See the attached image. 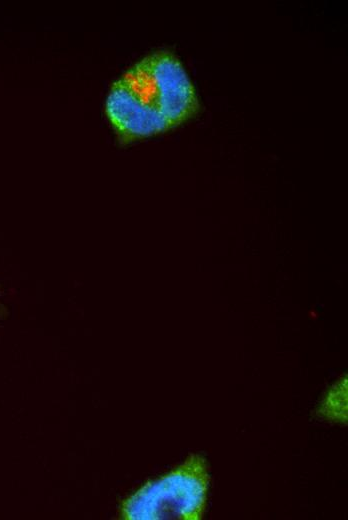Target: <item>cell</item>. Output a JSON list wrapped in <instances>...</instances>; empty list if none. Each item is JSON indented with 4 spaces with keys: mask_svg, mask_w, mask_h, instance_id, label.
<instances>
[{
    "mask_svg": "<svg viewBox=\"0 0 348 520\" xmlns=\"http://www.w3.org/2000/svg\"><path fill=\"white\" fill-rule=\"evenodd\" d=\"M208 485L205 459L192 455L128 497L121 505V516L130 520H199L206 507Z\"/></svg>",
    "mask_w": 348,
    "mask_h": 520,
    "instance_id": "cell-2",
    "label": "cell"
},
{
    "mask_svg": "<svg viewBox=\"0 0 348 520\" xmlns=\"http://www.w3.org/2000/svg\"><path fill=\"white\" fill-rule=\"evenodd\" d=\"M200 103L180 58L152 51L128 66L106 93L105 118L121 144L168 132L192 119Z\"/></svg>",
    "mask_w": 348,
    "mask_h": 520,
    "instance_id": "cell-1",
    "label": "cell"
},
{
    "mask_svg": "<svg viewBox=\"0 0 348 520\" xmlns=\"http://www.w3.org/2000/svg\"><path fill=\"white\" fill-rule=\"evenodd\" d=\"M317 415L330 421L347 422V377L335 383L322 400Z\"/></svg>",
    "mask_w": 348,
    "mask_h": 520,
    "instance_id": "cell-3",
    "label": "cell"
}]
</instances>
